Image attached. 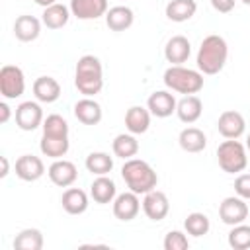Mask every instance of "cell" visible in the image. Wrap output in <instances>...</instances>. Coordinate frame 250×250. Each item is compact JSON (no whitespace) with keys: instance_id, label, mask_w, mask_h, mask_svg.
Masks as SVG:
<instances>
[{"instance_id":"obj_10","label":"cell","mask_w":250,"mask_h":250,"mask_svg":"<svg viewBox=\"0 0 250 250\" xmlns=\"http://www.w3.org/2000/svg\"><path fill=\"white\" fill-rule=\"evenodd\" d=\"M143 211H145V215L150 221H162L168 215V211H170V201H168L166 193L160 191V189H156V188L152 191L145 193Z\"/></svg>"},{"instance_id":"obj_3","label":"cell","mask_w":250,"mask_h":250,"mask_svg":"<svg viewBox=\"0 0 250 250\" xmlns=\"http://www.w3.org/2000/svg\"><path fill=\"white\" fill-rule=\"evenodd\" d=\"M121 176L127 184V188L135 193H148L156 188L158 184V176L152 170V166L141 158H129L125 160L123 168H121Z\"/></svg>"},{"instance_id":"obj_34","label":"cell","mask_w":250,"mask_h":250,"mask_svg":"<svg viewBox=\"0 0 250 250\" xmlns=\"http://www.w3.org/2000/svg\"><path fill=\"white\" fill-rule=\"evenodd\" d=\"M43 135H53V137H68V123L62 115L51 113L43 121Z\"/></svg>"},{"instance_id":"obj_9","label":"cell","mask_w":250,"mask_h":250,"mask_svg":"<svg viewBox=\"0 0 250 250\" xmlns=\"http://www.w3.org/2000/svg\"><path fill=\"white\" fill-rule=\"evenodd\" d=\"M141 211V201H139V193L135 191H123L119 195H115L113 199V215L119 221H133Z\"/></svg>"},{"instance_id":"obj_12","label":"cell","mask_w":250,"mask_h":250,"mask_svg":"<svg viewBox=\"0 0 250 250\" xmlns=\"http://www.w3.org/2000/svg\"><path fill=\"white\" fill-rule=\"evenodd\" d=\"M47 174H49V180H51L55 186H59V188H68V186H72V184L76 182V178H78L76 166H74L70 160H64V158H57V160L49 166Z\"/></svg>"},{"instance_id":"obj_38","label":"cell","mask_w":250,"mask_h":250,"mask_svg":"<svg viewBox=\"0 0 250 250\" xmlns=\"http://www.w3.org/2000/svg\"><path fill=\"white\" fill-rule=\"evenodd\" d=\"M12 111H10V105L6 102H0V123H8Z\"/></svg>"},{"instance_id":"obj_24","label":"cell","mask_w":250,"mask_h":250,"mask_svg":"<svg viewBox=\"0 0 250 250\" xmlns=\"http://www.w3.org/2000/svg\"><path fill=\"white\" fill-rule=\"evenodd\" d=\"M70 16H72L70 8H66L64 4H59V2H57V4L47 6V8L43 10L41 21H43V25H47L49 29H61V27H64V25L68 23Z\"/></svg>"},{"instance_id":"obj_5","label":"cell","mask_w":250,"mask_h":250,"mask_svg":"<svg viewBox=\"0 0 250 250\" xmlns=\"http://www.w3.org/2000/svg\"><path fill=\"white\" fill-rule=\"evenodd\" d=\"M217 162L223 172L227 174H238L246 168L248 156H246V145H242L236 139H227L217 146Z\"/></svg>"},{"instance_id":"obj_37","label":"cell","mask_w":250,"mask_h":250,"mask_svg":"<svg viewBox=\"0 0 250 250\" xmlns=\"http://www.w3.org/2000/svg\"><path fill=\"white\" fill-rule=\"evenodd\" d=\"M211 2V6L219 12V14H229V12H232V8H234V0H209Z\"/></svg>"},{"instance_id":"obj_39","label":"cell","mask_w":250,"mask_h":250,"mask_svg":"<svg viewBox=\"0 0 250 250\" xmlns=\"http://www.w3.org/2000/svg\"><path fill=\"white\" fill-rule=\"evenodd\" d=\"M0 160H2V172H0V178H6L8 172H10V164H8V158H6V156H0Z\"/></svg>"},{"instance_id":"obj_15","label":"cell","mask_w":250,"mask_h":250,"mask_svg":"<svg viewBox=\"0 0 250 250\" xmlns=\"http://www.w3.org/2000/svg\"><path fill=\"white\" fill-rule=\"evenodd\" d=\"M68 8L78 20H98L107 14V0H70Z\"/></svg>"},{"instance_id":"obj_8","label":"cell","mask_w":250,"mask_h":250,"mask_svg":"<svg viewBox=\"0 0 250 250\" xmlns=\"http://www.w3.org/2000/svg\"><path fill=\"white\" fill-rule=\"evenodd\" d=\"M43 109L37 102H21L16 107V125L21 131H35L43 125Z\"/></svg>"},{"instance_id":"obj_26","label":"cell","mask_w":250,"mask_h":250,"mask_svg":"<svg viewBox=\"0 0 250 250\" xmlns=\"http://www.w3.org/2000/svg\"><path fill=\"white\" fill-rule=\"evenodd\" d=\"M197 2L195 0H170L166 4V18L170 21H188L195 16Z\"/></svg>"},{"instance_id":"obj_41","label":"cell","mask_w":250,"mask_h":250,"mask_svg":"<svg viewBox=\"0 0 250 250\" xmlns=\"http://www.w3.org/2000/svg\"><path fill=\"white\" fill-rule=\"evenodd\" d=\"M246 150H250V133H248V137H246Z\"/></svg>"},{"instance_id":"obj_28","label":"cell","mask_w":250,"mask_h":250,"mask_svg":"<svg viewBox=\"0 0 250 250\" xmlns=\"http://www.w3.org/2000/svg\"><path fill=\"white\" fill-rule=\"evenodd\" d=\"M68 146H70V141L68 137H53V135H43L41 137V143H39V148L45 156L57 160V158H62L66 152H68Z\"/></svg>"},{"instance_id":"obj_29","label":"cell","mask_w":250,"mask_h":250,"mask_svg":"<svg viewBox=\"0 0 250 250\" xmlns=\"http://www.w3.org/2000/svg\"><path fill=\"white\" fill-rule=\"evenodd\" d=\"M111 148H113V154L117 158L129 160V158H133L139 152V141L135 139L133 133H121V135H117L113 139Z\"/></svg>"},{"instance_id":"obj_18","label":"cell","mask_w":250,"mask_h":250,"mask_svg":"<svg viewBox=\"0 0 250 250\" xmlns=\"http://www.w3.org/2000/svg\"><path fill=\"white\" fill-rule=\"evenodd\" d=\"M150 111L148 107H143V105H131L125 113V127L129 133L133 135H143L148 131L150 127Z\"/></svg>"},{"instance_id":"obj_31","label":"cell","mask_w":250,"mask_h":250,"mask_svg":"<svg viewBox=\"0 0 250 250\" xmlns=\"http://www.w3.org/2000/svg\"><path fill=\"white\" fill-rule=\"evenodd\" d=\"M16 250H41L43 248V234L39 229H23L14 238Z\"/></svg>"},{"instance_id":"obj_19","label":"cell","mask_w":250,"mask_h":250,"mask_svg":"<svg viewBox=\"0 0 250 250\" xmlns=\"http://www.w3.org/2000/svg\"><path fill=\"white\" fill-rule=\"evenodd\" d=\"M41 33V21L35 18V16H29V14H23V16H18L16 21H14V35L16 39L23 41V43H29V41H35Z\"/></svg>"},{"instance_id":"obj_16","label":"cell","mask_w":250,"mask_h":250,"mask_svg":"<svg viewBox=\"0 0 250 250\" xmlns=\"http://www.w3.org/2000/svg\"><path fill=\"white\" fill-rule=\"evenodd\" d=\"M189 55H191V43H189L188 37L174 35V37L168 39V43L164 47V57H166L168 62L182 64V62H186L189 59Z\"/></svg>"},{"instance_id":"obj_25","label":"cell","mask_w":250,"mask_h":250,"mask_svg":"<svg viewBox=\"0 0 250 250\" xmlns=\"http://www.w3.org/2000/svg\"><path fill=\"white\" fill-rule=\"evenodd\" d=\"M62 209L68 215H82L88 209V195L80 188H68L61 197Z\"/></svg>"},{"instance_id":"obj_35","label":"cell","mask_w":250,"mask_h":250,"mask_svg":"<svg viewBox=\"0 0 250 250\" xmlns=\"http://www.w3.org/2000/svg\"><path fill=\"white\" fill-rule=\"evenodd\" d=\"M162 244H164V250H186L189 246V240L182 230H170L164 236Z\"/></svg>"},{"instance_id":"obj_33","label":"cell","mask_w":250,"mask_h":250,"mask_svg":"<svg viewBox=\"0 0 250 250\" xmlns=\"http://www.w3.org/2000/svg\"><path fill=\"white\" fill-rule=\"evenodd\" d=\"M229 246L234 250H248L250 248V225H234L229 232Z\"/></svg>"},{"instance_id":"obj_36","label":"cell","mask_w":250,"mask_h":250,"mask_svg":"<svg viewBox=\"0 0 250 250\" xmlns=\"http://www.w3.org/2000/svg\"><path fill=\"white\" fill-rule=\"evenodd\" d=\"M234 191L242 199H250V174H240L234 180Z\"/></svg>"},{"instance_id":"obj_2","label":"cell","mask_w":250,"mask_h":250,"mask_svg":"<svg viewBox=\"0 0 250 250\" xmlns=\"http://www.w3.org/2000/svg\"><path fill=\"white\" fill-rule=\"evenodd\" d=\"M74 86L80 94L92 98L104 88V66L98 57L82 55L74 68Z\"/></svg>"},{"instance_id":"obj_22","label":"cell","mask_w":250,"mask_h":250,"mask_svg":"<svg viewBox=\"0 0 250 250\" xmlns=\"http://www.w3.org/2000/svg\"><path fill=\"white\" fill-rule=\"evenodd\" d=\"M133 21H135V14L129 6H113L105 14V25L111 31H125L133 25Z\"/></svg>"},{"instance_id":"obj_20","label":"cell","mask_w":250,"mask_h":250,"mask_svg":"<svg viewBox=\"0 0 250 250\" xmlns=\"http://www.w3.org/2000/svg\"><path fill=\"white\" fill-rule=\"evenodd\" d=\"M33 96L37 98V102L53 104L61 98V84L53 76H39L33 82Z\"/></svg>"},{"instance_id":"obj_42","label":"cell","mask_w":250,"mask_h":250,"mask_svg":"<svg viewBox=\"0 0 250 250\" xmlns=\"http://www.w3.org/2000/svg\"><path fill=\"white\" fill-rule=\"evenodd\" d=\"M240 2H244L246 6H250V0H240Z\"/></svg>"},{"instance_id":"obj_14","label":"cell","mask_w":250,"mask_h":250,"mask_svg":"<svg viewBox=\"0 0 250 250\" xmlns=\"http://www.w3.org/2000/svg\"><path fill=\"white\" fill-rule=\"evenodd\" d=\"M16 176L23 182H35L45 174V164L35 154H21L16 160Z\"/></svg>"},{"instance_id":"obj_6","label":"cell","mask_w":250,"mask_h":250,"mask_svg":"<svg viewBox=\"0 0 250 250\" xmlns=\"http://www.w3.org/2000/svg\"><path fill=\"white\" fill-rule=\"evenodd\" d=\"M25 92L23 70L16 64H4L0 68V94L6 100H16Z\"/></svg>"},{"instance_id":"obj_21","label":"cell","mask_w":250,"mask_h":250,"mask_svg":"<svg viewBox=\"0 0 250 250\" xmlns=\"http://www.w3.org/2000/svg\"><path fill=\"white\" fill-rule=\"evenodd\" d=\"M203 113V104L195 94L184 96L178 104H176V115L180 117V121L184 123H195Z\"/></svg>"},{"instance_id":"obj_27","label":"cell","mask_w":250,"mask_h":250,"mask_svg":"<svg viewBox=\"0 0 250 250\" xmlns=\"http://www.w3.org/2000/svg\"><path fill=\"white\" fill-rule=\"evenodd\" d=\"M178 143L186 152H201L207 146V137L197 127H186V129H182Z\"/></svg>"},{"instance_id":"obj_23","label":"cell","mask_w":250,"mask_h":250,"mask_svg":"<svg viewBox=\"0 0 250 250\" xmlns=\"http://www.w3.org/2000/svg\"><path fill=\"white\" fill-rule=\"evenodd\" d=\"M90 195L96 203L100 205H105V203H111L117 195V188H115V182L107 176H98L92 186H90Z\"/></svg>"},{"instance_id":"obj_1","label":"cell","mask_w":250,"mask_h":250,"mask_svg":"<svg viewBox=\"0 0 250 250\" xmlns=\"http://www.w3.org/2000/svg\"><path fill=\"white\" fill-rule=\"evenodd\" d=\"M229 59V45L221 35H207L197 51V70L203 74H217L223 70Z\"/></svg>"},{"instance_id":"obj_13","label":"cell","mask_w":250,"mask_h":250,"mask_svg":"<svg viewBox=\"0 0 250 250\" xmlns=\"http://www.w3.org/2000/svg\"><path fill=\"white\" fill-rule=\"evenodd\" d=\"M176 98H174V94H170L168 90H156V92H152L150 96H148V100H146V107H148V111L154 115V117H160V119H164V117H170L174 111H176Z\"/></svg>"},{"instance_id":"obj_40","label":"cell","mask_w":250,"mask_h":250,"mask_svg":"<svg viewBox=\"0 0 250 250\" xmlns=\"http://www.w3.org/2000/svg\"><path fill=\"white\" fill-rule=\"evenodd\" d=\"M37 6H41V8H47V6H53V4H57V0H33Z\"/></svg>"},{"instance_id":"obj_30","label":"cell","mask_w":250,"mask_h":250,"mask_svg":"<svg viewBox=\"0 0 250 250\" xmlns=\"http://www.w3.org/2000/svg\"><path fill=\"white\" fill-rule=\"evenodd\" d=\"M84 164L86 170L94 176H107L113 170V158L107 152H90Z\"/></svg>"},{"instance_id":"obj_17","label":"cell","mask_w":250,"mask_h":250,"mask_svg":"<svg viewBox=\"0 0 250 250\" xmlns=\"http://www.w3.org/2000/svg\"><path fill=\"white\" fill-rule=\"evenodd\" d=\"M74 117L80 121V123H84V125H98L100 121H102V105L96 102V100H92V98H88V96H84L82 100H78L76 104H74Z\"/></svg>"},{"instance_id":"obj_11","label":"cell","mask_w":250,"mask_h":250,"mask_svg":"<svg viewBox=\"0 0 250 250\" xmlns=\"http://www.w3.org/2000/svg\"><path fill=\"white\" fill-rule=\"evenodd\" d=\"M217 129L225 139H238L246 131V121H244L242 113H238L234 109H227L219 115Z\"/></svg>"},{"instance_id":"obj_32","label":"cell","mask_w":250,"mask_h":250,"mask_svg":"<svg viewBox=\"0 0 250 250\" xmlns=\"http://www.w3.org/2000/svg\"><path fill=\"white\" fill-rule=\"evenodd\" d=\"M184 229H186L188 234L199 238V236H203V234L209 232L211 223H209V217H207L205 213L195 211V213H189V215L186 217V221H184Z\"/></svg>"},{"instance_id":"obj_4","label":"cell","mask_w":250,"mask_h":250,"mask_svg":"<svg viewBox=\"0 0 250 250\" xmlns=\"http://www.w3.org/2000/svg\"><path fill=\"white\" fill-rule=\"evenodd\" d=\"M164 84L172 92L178 94H197L203 88V72L186 68L182 64H172L170 68L164 70Z\"/></svg>"},{"instance_id":"obj_7","label":"cell","mask_w":250,"mask_h":250,"mask_svg":"<svg viewBox=\"0 0 250 250\" xmlns=\"http://www.w3.org/2000/svg\"><path fill=\"white\" fill-rule=\"evenodd\" d=\"M219 217L229 227L244 223L246 217H248V203H246V199H242L238 195L225 197L221 201V205H219Z\"/></svg>"}]
</instances>
